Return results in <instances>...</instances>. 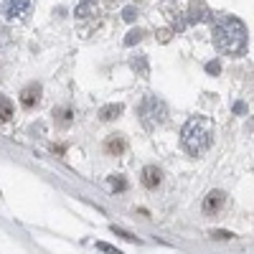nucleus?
Segmentation results:
<instances>
[{"mask_svg": "<svg viewBox=\"0 0 254 254\" xmlns=\"http://www.w3.org/2000/svg\"><path fill=\"white\" fill-rule=\"evenodd\" d=\"M132 69H135V71L140 69V74H142V76H147V64H145V59H140V61H132Z\"/></svg>", "mask_w": 254, "mask_h": 254, "instance_id": "18", "label": "nucleus"}, {"mask_svg": "<svg viewBox=\"0 0 254 254\" xmlns=\"http://www.w3.org/2000/svg\"><path fill=\"white\" fill-rule=\"evenodd\" d=\"M97 249L104 252V254H122L120 249H115V247H110V244H104V242H97Z\"/></svg>", "mask_w": 254, "mask_h": 254, "instance_id": "16", "label": "nucleus"}, {"mask_svg": "<svg viewBox=\"0 0 254 254\" xmlns=\"http://www.w3.org/2000/svg\"><path fill=\"white\" fill-rule=\"evenodd\" d=\"M247 26L234 15H224L214 23V44L226 56H242L247 51Z\"/></svg>", "mask_w": 254, "mask_h": 254, "instance_id": "1", "label": "nucleus"}, {"mask_svg": "<svg viewBox=\"0 0 254 254\" xmlns=\"http://www.w3.org/2000/svg\"><path fill=\"white\" fill-rule=\"evenodd\" d=\"M125 147H127V142H125L122 135H110L107 142H104V150H107L110 155H122Z\"/></svg>", "mask_w": 254, "mask_h": 254, "instance_id": "9", "label": "nucleus"}, {"mask_svg": "<svg viewBox=\"0 0 254 254\" xmlns=\"http://www.w3.org/2000/svg\"><path fill=\"white\" fill-rule=\"evenodd\" d=\"M234 112H237V115H239V112H247V104H244V102H237V104H234Z\"/></svg>", "mask_w": 254, "mask_h": 254, "instance_id": "21", "label": "nucleus"}, {"mask_svg": "<svg viewBox=\"0 0 254 254\" xmlns=\"http://www.w3.org/2000/svg\"><path fill=\"white\" fill-rule=\"evenodd\" d=\"M112 234H117V237H122V239H127V242H137L135 234H130V231H125V229H120V226H112Z\"/></svg>", "mask_w": 254, "mask_h": 254, "instance_id": "15", "label": "nucleus"}, {"mask_svg": "<svg viewBox=\"0 0 254 254\" xmlns=\"http://www.w3.org/2000/svg\"><path fill=\"white\" fill-rule=\"evenodd\" d=\"M165 115H168L165 102L158 99L155 94H145V99L140 104V120H142V125L147 127V130H155L158 125H163Z\"/></svg>", "mask_w": 254, "mask_h": 254, "instance_id": "3", "label": "nucleus"}, {"mask_svg": "<svg viewBox=\"0 0 254 254\" xmlns=\"http://www.w3.org/2000/svg\"><path fill=\"white\" fill-rule=\"evenodd\" d=\"M206 71H208V74H219V71H221V66H219V61H211L208 66H206Z\"/></svg>", "mask_w": 254, "mask_h": 254, "instance_id": "20", "label": "nucleus"}, {"mask_svg": "<svg viewBox=\"0 0 254 254\" xmlns=\"http://www.w3.org/2000/svg\"><path fill=\"white\" fill-rule=\"evenodd\" d=\"M92 13H97V0H81L76 5V15L79 18H89Z\"/></svg>", "mask_w": 254, "mask_h": 254, "instance_id": "11", "label": "nucleus"}, {"mask_svg": "<svg viewBox=\"0 0 254 254\" xmlns=\"http://www.w3.org/2000/svg\"><path fill=\"white\" fill-rule=\"evenodd\" d=\"M145 38V31H130V33H127V38H125V46H135L137 44V41H142Z\"/></svg>", "mask_w": 254, "mask_h": 254, "instance_id": "13", "label": "nucleus"}, {"mask_svg": "<svg viewBox=\"0 0 254 254\" xmlns=\"http://www.w3.org/2000/svg\"><path fill=\"white\" fill-rule=\"evenodd\" d=\"M211 237H214V239H221V242L234 239V234H231V231H211Z\"/></svg>", "mask_w": 254, "mask_h": 254, "instance_id": "17", "label": "nucleus"}, {"mask_svg": "<svg viewBox=\"0 0 254 254\" xmlns=\"http://www.w3.org/2000/svg\"><path fill=\"white\" fill-rule=\"evenodd\" d=\"M160 181H163V173H160L158 165H145L142 168V186L145 188H158Z\"/></svg>", "mask_w": 254, "mask_h": 254, "instance_id": "7", "label": "nucleus"}, {"mask_svg": "<svg viewBox=\"0 0 254 254\" xmlns=\"http://www.w3.org/2000/svg\"><path fill=\"white\" fill-rule=\"evenodd\" d=\"M122 15H125V20H135V15H137V10H135V8L130 5V8H125V13H122Z\"/></svg>", "mask_w": 254, "mask_h": 254, "instance_id": "19", "label": "nucleus"}, {"mask_svg": "<svg viewBox=\"0 0 254 254\" xmlns=\"http://www.w3.org/2000/svg\"><path fill=\"white\" fill-rule=\"evenodd\" d=\"M224 203H226L224 190H211V193L203 198V211L206 214H219V211L224 208Z\"/></svg>", "mask_w": 254, "mask_h": 254, "instance_id": "6", "label": "nucleus"}, {"mask_svg": "<svg viewBox=\"0 0 254 254\" xmlns=\"http://www.w3.org/2000/svg\"><path fill=\"white\" fill-rule=\"evenodd\" d=\"M122 112H125V104H122V102L104 104V107L99 110V120H102V122H112V120H117Z\"/></svg>", "mask_w": 254, "mask_h": 254, "instance_id": "8", "label": "nucleus"}, {"mask_svg": "<svg viewBox=\"0 0 254 254\" xmlns=\"http://www.w3.org/2000/svg\"><path fill=\"white\" fill-rule=\"evenodd\" d=\"M10 117H13V102L0 94V125L10 122Z\"/></svg>", "mask_w": 254, "mask_h": 254, "instance_id": "10", "label": "nucleus"}, {"mask_svg": "<svg viewBox=\"0 0 254 254\" xmlns=\"http://www.w3.org/2000/svg\"><path fill=\"white\" fill-rule=\"evenodd\" d=\"M28 10H31V0H5V3H3V15H5L8 23L20 20Z\"/></svg>", "mask_w": 254, "mask_h": 254, "instance_id": "4", "label": "nucleus"}, {"mask_svg": "<svg viewBox=\"0 0 254 254\" xmlns=\"http://www.w3.org/2000/svg\"><path fill=\"white\" fill-rule=\"evenodd\" d=\"M41 94H44V89H41V84L31 81L23 87V92H20V104H23L26 110H33L36 104L41 102Z\"/></svg>", "mask_w": 254, "mask_h": 254, "instance_id": "5", "label": "nucleus"}, {"mask_svg": "<svg viewBox=\"0 0 254 254\" xmlns=\"http://www.w3.org/2000/svg\"><path fill=\"white\" fill-rule=\"evenodd\" d=\"M54 120H56L59 127H69V125H71V110H69V107H59V110H54Z\"/></svg>", "mask_w": 254, "mask_h": 254, "instance_id": "12", "label": "nucleus"}, {"mask_svg": "<svg viewBox=\"0 0 254 254\" xmlns=\"http://www.w3.org/2000/svg\"><path fill=\"white\" fill-rule=\"evenodd\" d=\"M110 186H112V190H127L125 176H110Z\"/></svg>", "mask_w": 254, "mask_h": 254, "instance_id": "14", "label": "nucleus"}, {"mask_svg": "<svg viewBox=\"0 0 254 254\" xmlns=\"http://www.w3.org/2000/svg\"><path fill=\"white\" fill-rule=\"evenodd\" d=\"M181 142L190 155H203L211 142H214V122L203 115L190 117L183 125V132H181Z\"/></svg>", "mask_w": 254, "mask_h": 254, "instance_id": "2", "label": "nucleus"}]
</instances>
